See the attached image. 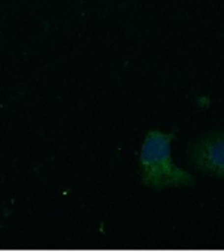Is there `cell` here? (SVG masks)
I'll list each match as a JSON object with an SVG mask.
<instances>
[{
    "mask_svg": "<svg viewBox=\"0 0 224 252\" xmlns=\"http://www.w3.org/2000/svg\"><path fill=\"white\" fill-rule=\"evenodd\" d=\"M176 133L151 130L144 137L139 154V168L143 184L153 190L194 185L192 173L180 168L173 161L172 142Z\"/></svg>",
    "mask_w": 224,
    "mask_h": 252,
    "instance_id": "1",
    "label": "cell"
},
{
    "mask_svg": "<svg viewBox=\"0 0 224 252\" xmlns=\"http://www.w3.org/2000/svg\"><path fill=\"white\" fill-rule=\"evenodd\" d=\"M188 158L198 172L224 179V130L196 138L189 146Z\"/></svg>",
    "mask_w": 224,
    "mask_h": 252,
    "instance_id": "2",
    "label": "cell"
}]
</instances>
